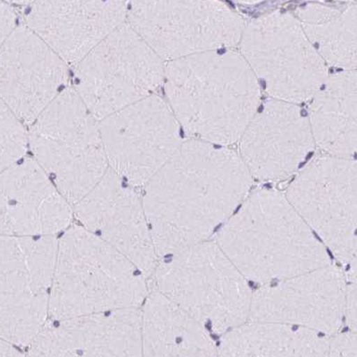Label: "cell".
I'll return each instance as SVG.
<instances>
[{
  "mask_svg": "<svg viewBox=\"0 0 357 357\" xmlns=\"http://www.w3.org/2000/svg\"><path fill=\"white\" fill-rule=\"evenodd\" d=\"M252 181L234 151L194 139L183 142L143 188L158 257L208 241L248 196Z\"/></svg>",
  "mask_w": 357,
  "mask_h": 357,
  "instance_id": "1",
  "label": "cell"
},
{
  "mask_svg": "<svg viewBox=\"0 0 357 357\" xmlns=\"http://www.w3.org/2000/svg\"><path fill=\"white\" fill-rule=\"evenodd\" d=\"M167 103L194 139L234 144L256 116L259 82L241 54L211 51L165 65Z\"/></svg>",
  "mask_w": 357,
  "mask_h": 357,
  "instance_id": "2",
  "label": "cell"
},
{
  "mask_svg": "<svg viewBox=\"0 0 357 357\" xmlns=\"http://www.w3.org/2000/svg\"><path fill=\"white\" fill-rule=\"evenodd\" d=\"M215 242L245 279L263 285L331 264L286 194L274 190L245 197Z\"/></svg>",
  "mask_w": 357,
  "mask_h": 357,
  "instance_id": "3",
  "label": "cell"
},
{
  "mask_svg": "<svg viewBox=\"0 0 357 357\" xmlns=\"http://www.w3.org/2000/svg\"><path fill=\"white\" fill-rule=\"evenodd\" d=\"M135 264L82 225L59 240L50 296L54 320L138 308L149 296Z\"/></svg>",
  "mask_w": 357,
  "mask_h": 357,
  "instance_id": "4",
  "label": "cell"
},
{
  "mask_svg": "<svg viewBox=\"0 0 357 357\" xmlns=\"http://www.w3.org/2000/svg\"><path fill=\"white\" fill-rule=\"evenodd\" d=\"M153 273L155 290L207 330L225 334L250 321L248 280L215 241L162 257Z\"/></svg>",
  "mask_w": 357,
  "mask_h": 357,
  "instance_id": "5",
  "label": "cell"
},
{
  "mask_svg": "<svg viewBox=\"0 0 357 357\" xmlns=\"http://www.w3.org/2000/svg\"><path fill=\"white\" fill-rule=\"evenodd\" d=\"M34 160L75 206L109 170L100 121L69 86L29 126Z\"/></svg>",
  "mask_w": 357,
  "mask_h": 357,
  "instance_id": "6",
  "label": "cell"
},
{
  "mask_svg": "<svg viewBox=\"0 0 357 357\" xmlns=\"http://www.w3.org/2000/svg\"><path fill=\"white\" fill-rule=\"evenodd\" d=\"M165 65L126 22L73 66V88L101 121L155 95L164 84Z\"/></svg>",
  "mask_w": 357,
  "mask_h": 357,
  "instance_id": "7",
  "label": "cell"
},
{
  "mask_svg": "<svg viewBox=\"0 0 357 357\" xmlns=\"http://www.w3.org/2000/svg\"><path fill=\"white\" fill-rule=\"evenodd\" d=\"M242 56L273 100H310L327 79L326 66L298 17L276 11L245 25Z\"/></svg>",
  "mask_w": 357,
  "mask_h": 357,
  "instance_id": "8",
  "label": "cell"
},
{
  "mask_svg": "<svg viewBox=\"0 0 357 357\" xmlns=\"http://www.w3.org/2000/svg\"><path fill=\"white\" fill-rule=\"evenodd\" d=\"M127 22L165 63L240 43L245 24L218 1H136Z\"/></svg>",
  "mask_w": 357,
  "mask_h": 357,
  "instance_id": "9",
  "label": "cell"
},
{
  "mask_svg": "<svg viewBox=\"0 0 357 357\" xmlns=\"http://www.w3.org/2000/svg\"><path fill=\"white\" fill-rule=\"evenodd\" d=\"M59 240L1 236L2 340L31 346L49 323Z\"/></svg>",
  "mask_w": 357,
  "mask_h": 357,
  "instance_id": "10",
  "label": "cell"
},
{
  "mask_svg": "<svg viewBox=\"0 0 357 357\" xmlns=\"http://www.w3.org/2000/svg\"><path fill=\"white\" fill-rule=\"evenodd\" d=\"M286 196L341 262L357 257V160L331 155L314 159Z\"/></svg>",
  "mask_w": 357,
  "mask_h": 357,
  "instance_id": "11",
  "label": "cell"
},
{
  "mask_svg": "<svg viewBox=\"0 0 357 357\" xmlns=\"http://www.w3.org/2000/svg\"><path fill=\"white\" fill-rule=\"evenodd\" d=\"M109 169L136 189L144 188L183 142L167 101L158 95L100 121Z\"/></svg>",
  "mask_w": 357,
  "mask_h": 357,
  "instance_id": "12",
  "label": "cell"
},
{
  "mask_svg": "<svg viewBox=\"0 0 357 357\" xmlns=\"http://www.w3.org/2000/svg\"><path fill=\"white\" fill-rule=\"evenodd\" d=\"M347 289L345 274L331 264L268 283L252 296L250 321L336 335L345 318Z\"/></svg>",
  "mask_w": 357,
  "mask_h": 357,
  "instance_id": "13",
  "label": "cell"
},
{
  "mask_svg": "<svg viewBox=\"0 0 357 357\" xmlns=\"http://www.w3.org/2000/svg\"><path fill=\"white\" fill-rule=\"evenodd\" d=\"M68 63L26 25L1 43V101L31 126L69 86Z\"/></svg>",
  "mask_w": 357,
  "mask_h": 357,
  "instance_id": "14",
  "label": "cell"
},
{
  "mask_svg": "<svg viewBox=\"0 0 357 357\" xmlns=\"http://www.w3.org/2000/svg\"><path fill=\"white\" fill-rule=\"evenodd\" d=\"M73 210L82 227L128 257L146 277L154 273L158 255L136 188L109 169Z\"/></svg>",
  "mask_w": 357,
  "mask_h": 357,
  "instance_id": "15",
  "label": "cell"
},
{
  "mask_svg": "<svg viewBox=\"0 0 357 357\" xmlns=\"http://www.w3.org/2000/svg\"><path fill=\"white\" fill-rule=\"evenodd\" d=\"M310 122L295 104L266 102L241 139V156L251 176L280 181L295 173L314 146Z\"/></svg>",
  "mask_w": 357,
  "mask_h": 357,
  "instance_id": "16",
  "label": "cell"
},
{
  "mask_svg": "<svg viewBox=\"0 0 357 357\" xmlns=\"http://www.w3.org/2000/svg\"><path fill=\"white\" fill-rule=\"evenodd\" d=\"M73 206L33 158L1 172V236L56 237L71 227Z\"/></svg>",
  "mask_w": 357,
  "mask_h": 357,
  "instance_id": "17",
  "label": "cell"
},
{
  "mask_svg": "<svg viewBox=\"0 0 357 357\" xmlns=\"http://www.w3.org/2000/svg\"><path fill=\"white\" fill-rule=\"evenodd\" d=\"M128 2H27L25 25L63 61L77 65L127 22Z\"/></svg>",
  "mask_w": 357,
  "mask_h": 357,
  "instance_id": "18",
  "label": "cell"
},
{
  "mask_svg": "<svg viewBox=\"0 0 357 357\" xmlns=\"http://www.w3.org/2000/svg\"><path fill=\"white\" fill-rule=\"evenodd\" d=\"M27 357H142V312L49 321Z\"/></svg>",
  "mask_w": 357,
  "mask_h": 357,
  "instance_id": "19",
  "label": "cell"
},
{
  "mask_svg": "<svg viewBox=\"0 0 357 357\" xmlns=\"http://www.w3.org/2000/svg\"><path fill=\"white\" fill-rule=\"evenodd\" d=\"M142 357H219L208 330L153 290L142 312Z\"/></svg>",
  "mask_w": 357,
  "mask_h": 357,
  "instance_id": "20",
  "label": "cell"
},
{
  "mask_svg": "<svg viewBox=\"0 0 357 357\" xmlns=\"http://www.w3.org/2000/svg\"><path fill=\"white\" fill-rule=\"evenodd\" d=\"M309 121L315 142L328 154L357 160V71L327 78L312 98Z\"/></svg>",
  "mask_w": 357,
  "mask_h": 357,
  "instance_id": "21",
  "label": "cell"
},
{
  "mask_svg": "<svg viewBox=\"0 0 357 357\" xmlns=\"http://www.w3.org/2000/svg\"><path fill=\"white\" fill-rule=\"evenodd\" d=\"M325 335L292 325L248 321L223 335L219 357H328Z\"/></svg>",
  "mask_w": 357,
  "mask_h": 357,
  "instance_id": "22",
  "label": "cell"
},
{
  "mask_svg": "<svg viewBox=\"0 0 357 357\" xmlns=\"http://www.w3.org/2000/svg\"><path fill=\"white\" fill-rule=\"evenodd\" d=\"M296 14L325 63L346 70L357 68V3L345 8L307 3Z\"/></svg>",
  "mask_w": 357,
  "mask_h": 357,
  "instance_id": "23",
  "label": "cell"
},
{
  "mask_svg": "<svg viewBox=\"0 0 357 357\" xmlns=\"http://www.w3.org/2000/svg\"><path fill=\"white\" fill-rule=\"evenodd\" d=\"M1 121V172L24 159L30 148V135L20 118L1 101L0 105Z\"/></svg>",
  "mask_w": 357,
  "mask_h": 357,
  "instance_id": "24",
  "label": "cell"
},
{
  "mask_svg": "<svg viewBox=\"0 0 357 357\" xmlns=\"http://www.w3.org/2000/svg\"><path fill=\"white\" fill-rule=\"evenodd\" d=\"M328 357H357V333L334 335L330 340Z\"/></svg>",
  "mask_w": 357,
  "mask_h": 357,
  "instance_id": "25",
  "label": "cell"
},
{
  "mask_svg": "<svg viewBox=\"0 0 357 357\" xmlns=\"http://www.w3.org/2000/svg\"><path fill=\"white\" fill-rule=\"evenodd\" d=\"M0 20H1V43L8 39L17 29V13L14 6L8 2L0 3Z\"/></svg>",
  "mask_w": 357,
  "mask_h": 357,
  "instance_id": "26",
  "label": "cell"
},
{
  "mask_svg": "<svg viewBox=\"0 0 357 357\" xmlns=\"http://www.w3.org/2000/svg\"><path fill=\"white\" fill-rule=\"evenodd\" d=\"M345 319L353 333H357V286L349 285L347 289Z\"/></svg>",
  "mask_w": 357,
  "mask_h": 357,
  "instance_id": "27",
  "label": "cell"
},
{
  "mask_svg": "<svg viewBox=\"0 0 357 357\" xmlns=\"http://www.w3.org/2000/svg\"><path fill=\"white\" fill-rule=\"evenodd\" d=\"M0 357H26L19 350L17 346L1 340L0 346Z\"/></svg>",
  "mask_w": 357,
  "mask_h": 357,
  "instance_id": "28",
  "label": "cell"
},
{
  "mask_svg": "<svg viewBox=\"0 0 357 357\" xmlns=\"http://www.w3.org/2000/svg\"><path fill=\"white\" fill-rule=\"evenodd\" d=\"M349 271H347V278L349 279L352 284L357 286V257L349 264Z\"/></svg>",
  "mask_w": 357,
  "mask_h": 357,
  "instance_id": "29",
  "label": "cell"
}]
</instances>
